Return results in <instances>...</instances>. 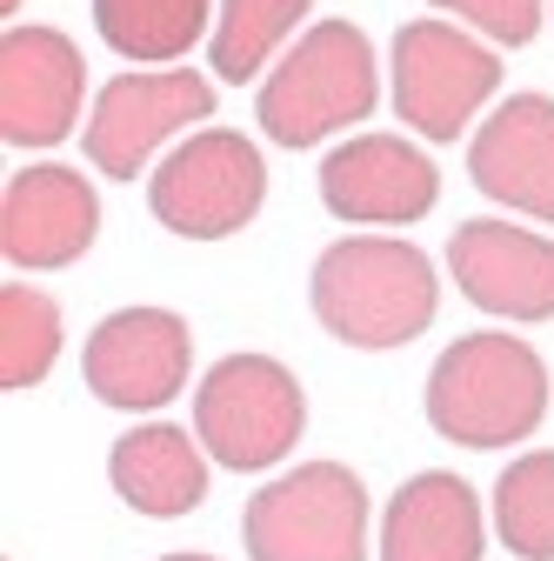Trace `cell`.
I'll list each match as a JSON object with an SVG mask.
<instances>
[{"label": "cell", "instance_id": "cell-18", "mask_svg": "<svg viewBox=\"0 0 554 561\" xmlns=\"http://www.w3.org/2000/svg\"><path fill=\"white\" fill-rule=\"evenodd\" d=\"M54 355H60V308L27 280H8L0 288V388L8 394L41 388Z\"/></svg>", "mask_w": 554, "mask_h": 561}, {"label": "cell", "instance_id": "cell-23", "mask_svg": "<svg viewBox=\"0 0 554 561\" xmlns=\"http://www.w3.org/2000/svg\"><path fill=\"white\" fill-rule=\"evenodd\" d=\"M0 8H8V14H14V8H21V0H0Z\"/></svg>", "mask_w": 554, "mask_h": 561}, {"label": "cell", "instance_id": "cell-9", "mask_svg": "<svg viewBox=\"0 0 554 561\" xmlns=\"http://www.w3.org/2000/svg\"><path fill=\"white\" fill-rule=\"evenodd\" d=\"M187 368H194V334L174 308H120L81 347V375H88L94 401H107L120 414L168 408L187 388Z\"/></svg>", "mask_w": 554, "mask_h": 561}, {"label": "cell", "instance_id": "cell-11", "mask_svg": "<svg viewBox=\"0 0 554 561\" xmlns=\"http://www.w3.org/2000/svg\"><path fill=\"white\" fill-rule=\"evenodd\" d=\"M454 288L501 321H554V241L521 221H461L448 241Z\"/></svg>", "mask_w": 554, "mask_h": 561}, {"label": "cell", "instance_id": "cell-4", "mask_svg": "<svg viewBox=\"0 0 554 561\" xmlns=\"http://www.w3.org/2000/svg\"><path fill=\"white\" fill-rule=\"evenodd\" d=\"M254 561H368V488L341 461L288 468L241 508Z\"/></svg>", "mask_w": 554, "mask_h": 561}, {"label": "cell", "instance_id": "cell-19", "mask_svg": "<svg viewBox=\"0 0 554 561\" xmlns=\"http://www.w3.org/2000/svg\"><path fill=\"white\" fill-rule=\"evenodd\" d=\"M495 535L521 561H554V448L521 455L495 481Z\"/></svg>", "mask_w": 554, "mask_h": 561}, {"label": "cell", "instance_id": "cell-12", "mask_svg": "<svg viewBox=\"0 0 554 561\" xmlns=\"http://www.w3.org/2000/svg\"><path fill=\"white\" fill-rule=\"evenodd\" d=\"M321 201L341 221L361 228H401L422 221L441 201V168L414 148V140L394 134H355L348 148H334L321 161Z\"/></svg>", "mask_w": 554, "mask_h": 561}, {"label": "cell", "instance_id": "cell-10", "mask_svg": "<svg viewBox=\"0 0 554 561\" xmlns=\"http://www.w3.org/2000/svg\"><path fill=\"white\" fill-rule=\"evenodd\" d=\"M88 60L54 27H8L0 41V134L8 148H54L81 121Z\"/></svg>", "mask_w": 554, "mask_h": 561}, {"label": "cell", "instance_id": "cell-17", "mask_svg": "<svg viewBox=\"0 0 554 561\" xmlns=\"http://www.w3.org/2000/svg\"><path fill=\"white\" fill-rule=\"evenodd\" d=\"M94 27L127 60L181 67V54L207 34V0H94Z\"/></svg>", "mask_w": 554, "mask_h": 561}, {"label": "cell", "instance_id": "cell-21", "mask_svg": "<svg viewBox=\"0 0 554 561\" xmlns=\"http://www.w3.org/2000/svg\"><path fill=\"white\" fill-rule=\"evenodd\" d=\"M441 14H461L468 27H481L495 47H528L541 34V0H435Z\"/></svg>", "mask_w": 554, "mask_h": 561}, {"label": "cell", "instance_id": "cell-22", "mask_svg": "<svg viewBox=\"0 0 554 561\" xmlns=\"http://www.w3.org/2000/svg\"><path fill=\"white\" fill-rule=\"evenodd\" d=\"M161 561H215V554H161Z\"/></svg>", "mask_w": 554, "mask_h": 561}, {"label": "cell", "instance_id": "cell-15", "mask_svg": "<svg viewBox=\"0 0 554 561\" xmlns=\"http://www.w3.org/2000/svg\"><path fill=\"white\" fill-rule=\"evenodd\" d=\"M481 554H488V515L461 474L428 468L388 495L381 561H481Z\"/></svg>", "mask_w": 554, "mask_h": 561}, {"label": "cell", "instance_id": "cell-20", "mask_svg": "<svg viewBox=\"0 0 554 561\" xmlns=\"http://www.w3.org/2000/svg\"><path fill=\"white\" fill-rule=\"evenodd\" d=\"M314 0H221V27H215V75L228 88L254 81L267 54L288 41V27H301V14Z\"/></svg>", "mask_w": 554, "mask_h": 561}, {"label": "cell", "instance_id": "cell-1", "mask_svg": "<svg viewBox=\"0 0 554 561\" xmlns=\"http://www.w3.org/2000/svg\"><path fill=\"white\" fill-rule=\"evenodd\" d=\"M547 414V362L521 334H461L428 375V428L461 448H515Z\"/></svg>", "mask_w": 554, "mask_h": 561}, {"label": "cell", "instance_id": "cell-5", "mask_svg": "<svg viewBox=\"0 0 554 561\" xmlns=\"http://www.w3.org/2000/svg\"><path fill=\"white\" fill-rule=\"evenodd\" d=\"M301 428H308V394L267 355H228L194 388V435H200L207 461H221L234 474L281 468L295 455Z\"/></svg>", "mask_w": 554, "mask_h": 561}, {"label": "cell", "instance_id": "cell-13", "mask_svg": "<svg viewBox=\"0 0 554 561\" xmlns=\"http://www.w3.org/2000/svg\"><path fill=\"white\" fill-rule=\"evenodd\" d=\"M101 234V201L74 168H21L0 201V254L14 267H67Z\"/></svg>", "mask_w": 554, "mask_h": 561}, {"label": "cell", "instance_id": "cell-8", "mask_svg": "<svg viewBox=\"0 0 554 561\" xmlns=\"http://www.w3.org/2000/svg\"><path fill=\"white\" fill-rule=\"evenodd\" d=\"M215 114V88L194 67H154V75H114L88 114V161L107 181H134L148 168V154L168 134L194 127Z\"/></svg>", "mask_w": 554, "mask_h": 561}, {"label": "cell", "instance_id": "cell-16", "mask_svg": "<svg viewBox=\"0 0 554 561\" xmlns=\"http://www.w3.org/2000/svg\"><path fill=\"white\" fill-rule=\"evenodd\" d=\"M107 481L134 515L174 522L207 502V448L200 435L174 428V421H141V428H127L107 448Z\"/></svg>", "mask_w": 554, "mask_h": 561}, {"label": "cell", "instance_id": "cell-2", "mask_svg": "<svg viewBox=\"0 0 554 561\" xmlns=\"http://www.w3.org/2000/svg\"><path fill=\"white\" fill-rule=\"evenodd\" d=\"M435 301H441L435 261L407 241L355 234L314 261V314L348 347H407L414 334H428Z\"/></svg>", "mask_w": 554, "mask_h": 561}, {"label": "cell", "instance_id": "cell-14", "mask_svg": "<svg viewBox=\"0 0 554 561\" xmlns=\"http://www.w3.org/2000/svg\"><path fill=\"white\" fill-rule=\"evenodd\" d=\"M468 174L495 207L534 215L554 228V101L515 94L488 114V127L468 148Z\"/></svg>", "mask_w": 554, "mask_h": 561}, {"label": "cell", "instance_id": "cell-6", "mask_svg": "<svg viewBox=\"0 0 554 561\" xmlns=\"http://www.w3.org/2000/svg\"><path fill=\"white\" fill-rule=\"evenodd\" d=\"M261 194H267V168L254 154V140L234 134V127H207V134L181 140L154 168L148 207L181 241H228L254 221Z\"/></svg>", "mask_w": 554, "mask_h": 561}, {"label": "cell", "instance_id": "cell-3", "mask_svg": "<svg viewBox=\"0 0 554 561\" xmlns=\"http://www.w3.org/2000/svg\"><path fill=\"white\" fill-rule=\"evenodd\" d=\"M381 94V67H374V47L355 21H321L308 27L281 67L267 75L261 88V134L281 140V148H314L334 127H355L368 121Z\"/></svg>", "mask_w": 554, "mask_h": 561}, {"label": "cell", "instance_id": "cell-7", "mask_svg": "<svg viewBox=\"0 0 554 561\" xmlns=\"http://www.w3.org/2000/svg\"><path fill=\"white\" fill-rule=\"evenodd\" d=\"M495 88H501V54L481 47L474 34L448 21H407L394 34V114L414 134L454 140L488 107Z\"/></svg>", "mask_w": 554, "mask_h": 561}]
</instances>
